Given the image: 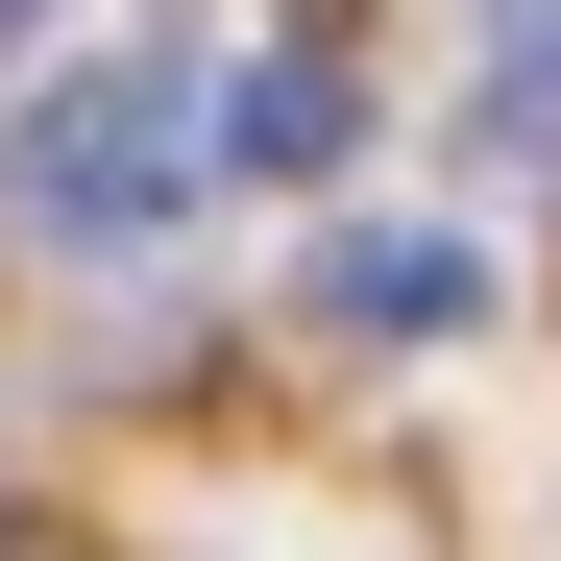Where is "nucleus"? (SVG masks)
Segmentation results:
<instances>
[{"instance_id":"39448f33","label":"nucleus","mask_w":561,"mask_h":561,"mask_svg":"<svg viewBox=\"0 0 561 561\" xmlns=\"http://www.w3.org/2000/svg\"><path fill=\"white\" fill-rule=\"evenodd\" d=\"M0 25H25V0H0Z\"/></svg>"},{"instance_id":"f257e3e1","label":"nucleus","mask_w":561,"mask_h":561,"mask_svg":"<svg viewBox=\"0 0 561 561\" xmlns=\"http://www.w3.org/2000/svg\"><path fill=\"white\" fill-rule=\"evenodd\" d=\"M196 147H220V99H196L171 49H123V73H49L0 171H25V220H49V244H171Z\"/></svg>"},{"instance_id":"f03ea898","label":"nucleus","mask_w":561,"mask_h":561,"mask_svg":"<svg viewBox=\"0 0 561 561\" xmlns=\"http://www.w3.org/2000/svg\"><path fill=\"white\" fill-rule=\"evenodd\" d=\"M294 318H318V342H463V318H489V268H463L439 220H342Z\"/></svg>"},{"instance_id":"7ed1b4c3","label":"nucleus","mask_w":561,"mask_h":561,"mask_svg":"<svg viewBox=\"0 0 561 561\" xmlns=\"http://www.w3.org/2000/svg\"><path fill=\"white\" fill-rule=\"evenodd\" d=\"M342 147H366V73H342L318 25L220 73V171H294V196H318V171H342Z\"/></svg>"},{"instance_id":"20e7f679","label":"nucleus","mask_w":561,"mask_h":561,"mask_svg":"<svg viewBox=\"0 0 561 561\" xmlns=\"http://www.w3.org/2000/svg\"><path fill=\"white\" fill-rule=\"evenodd\" d=\"M489 147L561 171V0H489Z\"/></svg>"}]
</instances>
